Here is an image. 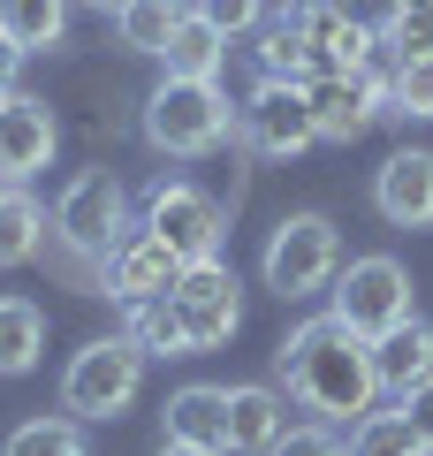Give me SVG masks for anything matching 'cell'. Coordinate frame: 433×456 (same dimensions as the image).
Segmentation results:
<instances>
[{
	"label": "cell",
	"mask_w": 433,
	"mask_h": 456,
	"mask_svg": "<svg viewBox=\"0 0 433 456\" xmlns=\"http://www.w3.org/2000/svg\"><path fill=\"white\" fill-rule=\"evenodd\" d=\"M137 388H144V350L129 335H99V342H84L77 358H69L61 411L84 419V426H99V419H122V411L137 403Z\"/></svg>",
	"instance_id": "cell-3"
},
{
	"label": "cell",
	"mask_w": 433,
	"mask_h": 456,
	"mask_svg": "<svg viewBox=\"0 0 433 456\" xmlns=\"http://www.w3.org/2000/svg\"><path fill=\"white\" fill-rule=\"evenodd\" d=\"M160 456H198V449H160Z\"/></svg>",
	"instance_id": "cell-33"
},
{
	"label": "cell",
	"mask_w": 433,
	"mask_h": 456,
	"mask_svg": "<svg viewBox=\"0 0 433 456\" xmlns=\"http://www.w3.org/2000/svg\"><path fill=\"white\" fill-rule=\"evenodd\" d=\"M372 213L388 228H433V152L426 145H403L380 160L372 175Z\"/></svg>",
	"instance_id": "cell-13"
},
{
	"label": "cell",
	"mask_w": 433,
	"mask_h": 456,
	"mask_svg": "<svg viewBox=\"0 0 433 456\" xmlns=\"http://www.w3.org/2000/svg\"><path fill=\"white\" fill-rule=\"evenodd\" d=\"M327 312H335L342 327H357V335H388V327L411 320V274H403V259H388V251H365V259H342V274L327 281Z\"/></svg>",
	"instance_id": "cell-5"
},
{
	"label": "cell",
	"mask_w": 433,
	"mask_h": 456,
	"mask_svg": "<svg viewBox=\"0 0 433 456\" xmlns=\"http://www.w3.org/2000/svg\"><path fill=\"white\" fill-rule=\"evenodd\" d=\"M403 419H411V434L426 441V456H433V380H418V388L403 395Z\"/></svg>",
	"instance_id": "cell-30"
},
{
	"label": "cell",
	"mask_w": 433,
	"mask_h": 456,
	"mask_svg": "<svg viewBox=\"0 0 433 456\" xmlns=\"http://www.w3.org/2000/svg\"><path fill=\"white\" fill-rule=\"evenodd\" d=\"M99 274H107V297L129 312V305H152V297L176 289V281H183V259H176V251H167L144 221H129L122 236H114V251L99 259Z\"/></svg>",
	"instance_id": "cell-11"
},
{
	"label": "cell",
	"mask_w": 433,
	"mask_h": 456,
	"mask_svg": "<svg viewBox=\"0 0 433 456\" xmlns=\"http://www.w3.org/2000/svg\"><path fill=\"white\" fill-rule=\"evenodd\" d=\"M305 99H312V130H320V145H357V137L372 130L388 114V69L372 61V69H327V77H312L305 84Z\"/></svg>",
	"instance_id": "cell-9"
},
{
	"label": "cell",
	"mask_w": 433,
	"mask_h": 456,
	"mask_svg": "<svg viewBox=\"0 0 433 456\" xmlns=\"http://www.w3.org/2000/svg\"><path fill=\"white\" fill-rule=\"evenodd\" d=\"M228 130H236V107L221 99V84L160 77V92L144 99V145L167 152V160H206L228 145Z\"/></svg>",
	"instance_id": "cell-2"
},
{
	"label": "cell",
	"mask_w": 433,
	"mask_h": 456,
	"mask_svg": "<svg viewBox=\"0 0 433 456\" xmlns=\"http://www.w3.org/2000/svg\"><path fill=\"white\" fill-rule=\"evenodd\" d=\"M274 456H350V449H342L327 426H289V434L274 441Z\"/></svg>",
	"instance_id": "cell-29"
},
{
	"label": "cell",
	"mask_w": 433,
	"mask_h": 456,
	"mask_svg": "<svg viewBox=\"0 0 433 456\" xmlns=\"http://www.w3.org/2000/svg\"><path fill=\"white\" fill-rule=\"evenodd\" d=\"M144 228H152V236H160L183 266H206V259H221L228 213H221V198H213V191H198V183H167V175H160L152 191H144Z\"/></svg>",
	"instance_id": "cell-6"
},
{
	"label": "cell",
	"mask_w": 433,
	"mask_h": 456,
	"mask_svg": "<svg viewBox=\"0 0 433 456\" xmlns=\"http://www.w3.org/2000/svg\"><path fill=\"white\" fill-rule=\"evenodd\" d=\"M258 77H274V84H312V77H320V53L289 31L282 16H266V23H258Z\"/></svg>",
	"instance_id": "cell-20"
},
{
	"label": "cell",
	"mask_w": 433,
	"mask_h": 456,
	"mask_svg": "<svg viewBox=\"0 0 433 456\" xmlns=\"http://www.w3.org/2000/svg\"><path fill=\"white\" fill-rule=\"evenodd\" d=\"M274 373H282V388L305 411H320L327 426H357L372 411V395H380V380H372V342L357 327H342L335 312L289 327V342L274 350Z\"/></svg>",
	"instance_id": "cell-1"
},
{
	"label": "cell",
	"mask_w": 433,
	"mask_h": 456,
	"mask_svg": "<svg viewBox=\"0 0 433 456\" xmlns=\"http://www.w3.org/2000/svg\"><path fill=\"white\" fill-rule=\"evenodd\" d=\"M38 350H46V312L31 297H0V373L23 380L38 365Z\"/></svg>",
	"instance_id": "cell-18"
},
{
	"label": "cell",
	"mask_w": 433,
	"mask_h": 456,
	"mask_svg": "<svg viewBox=\"0 0 433 456\" xmlns=\"http://www.w3.org/2000/svg\"><path fill=\"white\" fill-rule=\"evenodd\" d=\"M380 46L396 53V61H433V8H403L380 31Z\"/></svg>",
	"instance_id": "cell-27"
},
{
	"label": "cell",
	"mask_w": 433,
	"mask_h": 456,
	"mask_svg": "<svg viewBox=\"0 0 433 456\" xmlns=\"http://www.w3.org/2000/svg\"><path fill=\"white\" fill-rule=\"evenodd\" d=\"M0 456H92V449H84V419L53 411V419H23L0 441Z\"/></svg>",
	"instance_id": "cell-23"
},
{
	"label": "cell",
	"mask_w": 433,
	"mask_h": 456,
	"mask_svg": "<svg viewBox=\"0 0 433 456\" xmlns=\"http://www.w3.org/2000/svg\"><path fill=\"white\" fill-rule=\"evenodd\" d=\"M403 8H433V0H403Z\"/></svg>",
	"instance_id": "cell-34"
},
{
	"label": "cell",
	"mask_w": 433,
	"mask_h": 456,
	"mask_svg": "<svg viewBox=\"0 0 433 456\" xmlns=\"http://www.w3.org/2000/svg\"><path fill=\"white\" fill-rule=\"evenodd\" d=\"M16 69H23V46H8V38H0V107L16 99Z\"/></svg>",
	"instance_id": "cell-31"
},
{
	"label": "cell",
	"mask_w": 433,
	"mask_h": 456,
	"mask_svg": "<svg viewBox=\"0 0 433 456\" xmlns=\"http://www.w3.org/2000/svg\"><path fill=\"white\" fill-rule=\"evenodd\" d=\"M84 8H99V16H122V8H129V0H84Z\"/></svg>",
	"instance_id": "cell-32"
},
{
	"label": "cell",
	"mask_w": 433,
	"mask_h": 456,
	"mask_svg": "<svg viewBox=\"0 0 433 456\" xmlns=\"http://www.w3.org/2000/svg\"><path fill=\"white\" fill-rule=\"evenodd\" d=\"M372 380H380V395H411L418 380H433V327L418 320H403V327H388V335H372Z\"/></svg>",
	"instance_id": "cell-15"
},
{
	"label": "cell",
	"mask_w": 433,
	"mask_h": 456,
	"mask_svg": "<svg viewBox=\"0 0 433 456\" xmlns=\"http://www.w3.org/2000/svg\"><path fill=\"white\" fill-rule=\"evenodd\" d=\"M122 228H129V198H122V183H114L107 167H84V175L53 198V236H61L77 259H107Z\"/></svg>",
	"instance_id": "cell-7"
},
{
	"label": "cell",
	"mask_w": 433,
	"mask_h": 456,
	"mask_svg": "<svg viewBox=\"0 0 433 456\" xmlns=\"http://www.w3.org/2000/svg\"><path fill=\"white\" fill-rule=\"evenodd\" d=\"M289 434V395L251 380V388H228V449L236 456H274V441Z\"/></svg>",
	"instance_id": "cell-16"
},
{
	"label": "cell",
	"mask_w": 433,
	"mask_h": 456,
	"mask_svg": "<svg viewBox=\"0 0 433 456\" xmlns=\"http://www.w3.org/2000/svg\"><path fill=\"white\" fill-rule=\"evenodd\" d=\"M38 244H46V213H38V198L31 191H0V266L38 259Z\"/></svg>",
	"instance_id": "cell-22"
},
{
	"label": "cell",
	"mask_w": 433,
	"mask_h": 456,
	"mask_svg": "<svg viewBox=\"0 0 433 456\" xmlns=\"http://www.w3.org/2000/svg\"><path fill=\"white\" fill-rule=\"evenodd\" d=\"M0 38L23 53H46L69 38V0H0Z\"/></svg>",
	"instance_id": "cell-19"
},
{
	"label": "cell",
	"mask_w": 433,
	"mask_h": 456,
	"mask_svg": "<svg viewBox=\"0 0 433 456\" xmlns=\"http://www.w3.org/2000/svg\"><path fill=\"white\" fill-rule=\"evenodd\" d=\"M53 145H61L53 107L31 99V92H16L8 107H0V191H23V183L53 160Z\"/></svg>",
	"instance_id": "cell-12"
},
{
	"label": "cell",
	"mask_w": 433,
	"mask_h": 456,
	"mask_svg": "<svg viewBox=\"0 0 433 456\" xmlns=\"http://www.w3.org/2000/svg\"><path fill=\"white\" fill-rule=\"evenodd\" d=\"M198 16H206L221 38H243V31L266 23V0H198Z\"/></svg>",
	"instance_id": "cell-28"
},
{
	"label": "cell",
	"mask_w": 433,
	"mask_h": 456,
	"mask_svg": "<svg viewBox=\"0 0 433 456\" xmlns=\"http://www.w3.org/2000/svg\"><path fill=\"white\" fill-rule=\"evenodd\" d=\"M183 16H191L183 0H129L122 16H114V31H122V46H129V53H152V61H160V46L176 38V23H183Z\"/></svg>",
	"instance_id": "cell-21"
},
{
	"label": "cell",
	"mask_w": 433,
	"mask_h": 456,
	"mask_svg": "<svg viewBox=\"0 0 433 456\" xmlns=\"http://www.w3.org/2000/svg\"><path fill=\"white\" fill-rule=\"evenodd\" d=\"M167 449H198V456H228V388H206V380H191V388L167 395Z\"/></svg>",
	"instance_id": "cell-14"
},
{
	"label": "cell",
	"mask_w": 433,
	"mask_h": 456,
	"mask_svg": "<svg viewBox=\"0 0 433 456\" xmlns=\"http://www.w3.org/2000/svg\"><path fill=\"white\" fill-rule=\"evenodd\" d=\"M122 335L137 342L144 358H191V335H183V320H176V305H167V297L129 305V327H122Z\"/></svg>",
	"instance_id": "cell-24"
},
{
	"label": "cell",
	"mask_w": 433,
	"mask_h": 456,
	"mask_svg": "<svg viewBox=\"0 0 433 456\" xmlns=\"http://www.w3.org/2000/svg\"><path fill=\"white\" fill-rule=\"evenodd\" d=\"M236 137L258 152V160H297L305 145H320L305 84H274V77H258L251 99L236 107Z\"/></svg>",
	"instance_id": "cell-8"
},
{
	"label": "cell",
	"mask_w": 433,
	"mask_h": 456,
	"mask_svg": "<svg viewBox=\"0 0 433 456\" xmlns=\"http://www.w3.org/2000/svg\"><path fill=\"white\" fill-rule=\"evenodd\" d=\"M228 46H236V38H221L191 8V16L176 23V38L160 46V69H167V77H183V84H213V77H221V61H228Z\"/></svg>",
	"instance_id": "cell-17"
},
{
	"label": "cell",
	"mask_w": 433,
	"mask_h": 456,
	"mask_svg": "<svg viewBox=\"0 0 433 456\" xmlns=\"http://www.w3.org/2000/svg\"><path fill=\"white\" fill-rule=\"evenodd\" d=\"M167 305H176L183 335H191V358H198V350H221V342L243 327V297H236V274H228L221 259H206V266H183V281L167 289Z\"/></svg>",
	"instance_id": "cell-10"
},
{
	"label": "cell",
	"mask_w": 433,
	"mask_h": 456,
	"mask_svg": "<svg viewBox=\"0 0 433 456\" xmlns=\"http://www.w3.org/2000/svg\"><path fill=\"white\" fill-rule=\"evenodd\" d=\"M342 274V236L327 213H289L282 228L266 236V251H258V281H266L274 297H320L327 281Z\"/></svg>",
	"instance_id": "cell-4"
},
{
	"label": "cell",
	"mask_w": 433,
	"mask_h": 456,
	"mask_svg": "<svg viewBox=\"0 0 433 456\" xmlns=\"http://www.w3.org/2000/svg\"><path fill=\"white\" fill-rule=\"evenodd\" d=\"M388 114L433 122V61H396L388 69Z\"/></svg>",
	"instance_id": "cell-26"
},
{
	"label": "cell",
	"mask_w": 433,
	"mask_h": 456,
	"mask_svg": "<svg viewBox=\"0 0 433 456\" xmlns=\"http://www.w3.org/2000/svg\"><path fill=\"white\" fill-rule=\"evenodd\" d=\"M350 456H426V441L411 434V419L396 411H365V419L350 426Z\"/></svg>",
	"instance_id": "cell-25"
}]
</instances>
